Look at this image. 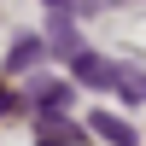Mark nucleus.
<instances>
[{
  "instance_id": "obj_8",
  "label": "nucleus",
  "mask_w": 146,
  "mask_h": 146,
  "mask_svg": "<svg viewBox=\"0 0 146 146\" xmlns=\"http://www.w3.org/2000/svg\"><path fill=\"white\" fill-rule=\"evenodd\" d=\"M88 6H105V0H70V12H88Z\"/></svg>"
},
{
  "instance_id": "obj_4",
  "label": "nucleus",
  "mask_w": 146,
  "mask_h": 146,
  "mask_svg": "<svg viewBox=\"0 0 146 146\" xmlns=\"http://www.w3.org/2000/svg\"><path fill=\"white\" fill-rule=\"evenodd\" d=\"M41 53H47V41H41V35H23V41H12V53H6V76H23V70H29Z\"/></svg>"
},
{
  "instance_id": "obj_6",
  "label": "nucleus",
  "mask_w": 146,
  "mask_h": 146,
  "mask_svg": "<svg viewBox=\"0 0 146 146\" xmlns=\"http://www.w3.org/2000/svg\"><path fill=\"white\" fill-rule=\"evenodd\" d=\"M47 29H53V41H47V47H53L58 58H76V53H82V41H76V29H70V12H58V18L47 23Z\"/></svg>"
},
{
  "instance_id": "obj_7",
  "label": "nucleus",
  "mask_w": 146,
  "mask_h": 146,
  "mask_svg": "<svg viewBox=\"0 0 146 146\" xmlns=\"http://www.w3.org/2000/svg\"><path fill=\"white\" fill-rule=\"evenodd\" d=\"M18 111H23V94L0 82V123H6V117H18Z\"/></svg>"
},
{
  "instance_id": "obj_9",
  "label": "nucleus",
  "mask_w": 146,
  "mask_h": 146,
  "mask_svg": "<svg viewBox=\"0 0 146 146\" xmlns=\"http://www.w3.org/2000/svg\"><path fill=\"white\" fill-rule=\"evenodd\" d=\"M47 6H58V12H70V0H47Z\"/></svg>"
},
{
  "instance_id": "obj_2",
  "label": "nucleus",
  "mask_w": 146,
  "mask_h": 146,
  "mask_svg": "<svg viewBox=\"0 0 146 146\" xmlns=\"http://www.w3.org/2000/svg\"><path fill=\"white\" fill-rule=\"evenodd\" d=\"M35 140H41V146H82V129L70 123L64 111H41V123H35Z\"/></svg>"
},
{
  "instance_id": "obj_3",
  "label": "nucleus",
  "mask_w": 146,
  "mask_h": 146,
  "mask_svg": "<svg viewBox=\"0 0 146 146\" xmlns=\"http://www.w3.org/2000/svg\"><path fill=\"white\" fill-rule=\"evenodd\" d=\"M23 105H35V111H64L70 105V82H35V88L23 94Z\"/></svg>"
},
{
  "instance_id": "obj_1",
  "label": "nucleus",
  "mask_w": 146,
  "mask_h": 146,
  "mask_svg": "<svg viewBox=\"0 0 146 146\" xmlns=\"http://www.w3.org/2000/svg\"><path fill=\"white\" fill-rule=\"evenodd\" d=\"M64 64H70V76H76L82 88H117L129 105L146 100V76H135L129 64H117V58H105V53H88V47H82V53L64 58Z\"/></svg>"
},
{
  "instance_id": "obj_5",
  "label": "nucleus",
  "mask_w": 146,
  "mask_h": 146,
  "mask_svg": "<svg viewBox=\"0 0 146 146\" xmlns=\"http://www.w3.org/2000/svg\"><path fill=\"white\" fill-rule=\"evenodd\" d=\"M88 123H94V135H100V140H111V146H135V129H129L117 111H94Z\"/></svg>"
}]
</instances>
